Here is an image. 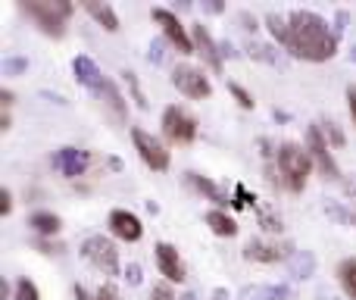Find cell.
Here are the masks:
<instances>
[{
	"instance_id": "4dcf8cb0",
	"label": "cell",
	"mask_w": 356,
	"mask_h": 300,
	"mask_svg": "<svg viewBox=\"0 0 356 300\" xmlns=\"http://www.w3.org/2000/svg\"><path fill=\"white\" fill-rule=\"evenodd\" d=\"M234 207H257V197H250L244 184H238L234 188Z\"/></svg>"
},
{
	"instance_id": "e0dca14e",
	"label": "cell",
	"mask_w": 356,
	"mask_h": 300,
	"mask_svg": "<svg viewBox=\"0 0 356 300\" xmlns=\"http://www.w3.org/2000/svg\"><path fill=\"white\" fill-rule=\"evenodd\" d=\"M97 94H100V100H104V106L113 113V119L116 123H125V113H129V106H125V100H122V94H119V88L113 85L110 79L104 81V85L97 88Z\"/></svg>"
},
{
	"instance_id": "52a82bcc",
	"label": "cell",
	"mask_w": 356,
	"mask_h": 300,
	"mask_svg": "<svg viewBox=\"0 0 356 300\" xmlns=\"http://www.w3.org/2000/svg\"><path fill=\"white\" fill-rule=\"evenodd\" d=\"M172 85L184 94V97H191V100H203V97H209V94H213V85H209L207 72H203V69H197V66H175Z\"/></svg>"
},
{
	"instance_id": "f35d334b",
	"label": "cell",
	"mask_w": 356,
	"mask_h": 300,
	"mask_svg": "<svg viewBox=\"0 0 356 300\" xmlns=\"http://www.w3.org/2000/svg\"><path fill=\"white\" fill-rule=\"evenodd\" d=\"M347 106H350V116H353V123H356V88L353 85L347 88Z\"/></svg>"
},
{
	"instance_id": "d6986e66",
	"label": "cell",
	"mask_w": 356,
	"mask_h": 300,
	"mask_svg": "<svg viewBox=\"0 0 356 300\" xmlns=\"http://www.w3.org/2000/svg\"><path fill=\"white\" fill-rule=\"evenodd\" d=\"M85 13L94 19L97 25H104L106 31H119V16H116V10H113L110 3H85Z\"/></svg>"
},
{
	"instance_id": "836d02e7",
	"label": "cell",
	"mask_w": 356,
	"mask_h": 300,
	"mask_svg": "<svg viewBox=\"0 0 356 300\" xmlns=\"http://www.w3.org/2000/svg\"><path fill=\"white\" fill-rule=\"evenodd\" d=\"M94 300H119V291L113 288V285H104V288L94 294Z\"/></svg>"
},
{
	"instance_id": "9c48e42d",
	"label": "cell",
	"mask_w": 356,
	"mask_h": 300,
	"mask_svg": "<svg viewBox=\"0 0 356 300\" xmlns=\"http://www.w3.org/2000/svg\"><path fill=\"white\" fill-rule=\"evenodd\" d=\"M131 141H135V150L141 153V159H144V163H147L154 172L169 169V150L163 148V141H156L150 132L131 129Z\"/></svg>"
},
{
	"instance_id": "4316f807",
	"label": "cell",
	"mask_w": 356,
	"mask_h": 300,
	"mask_svg": "<svg viewBox=\"0 0 356 300\" xmlns=\"http://www.w3.org/2000/svg\"><path fill=\"white\" fill-rule=\"evenodd\" d=\"M122 75H125V81H129V91H131V97H135V104L141 106V110H147V97H144L141 85H138V75L135 72H122Z\"/></svg>"
},
{
	"instance_id": "2e32d148",
	"label": "cell",
	"mask_w": 356,
	"mask_h": 300,
	"mask_svg": "<svg viewBox=\"0 0 356 300\" xmlns=\"http://www.w3.org/2000/svg\"><path fill=\"white\" fill-rule=\"evenodd\" d=\"M184 178H188V184L197 191V194H203V197H207V200L219 203V207H225V203L232 200V197H228L225 191L219 188V184H216V182H209V178H203V175H197V172H184ZM232 203H234V200H232Z\"/></svg>"
},
{
	"instance_id": "74e56055",
	"label": "cell",
	"mask_w": 356,
	"mask_h": 300,
	"mask_svg": "<svg viewBox=\"0 0 356 300\" xmlns=\"http://www.w3.org/2000/svg\"><path fill=\"white\" fill-rule=\"evenodd\" d=\"M272 297H284V300H294V291L291 288H284V285H275V288H272Z\"/></svg>"
},
{
	"instance_id": "277c9868",
	"label": "cell",
	"mask_w": 356,
	"mask_h": 300,
	"mask_svg": "<svg viewBox=\"0 0 356 300\" xmlns=\"http://www.w3.org/2000/svg\"><path fill=\"white\" fill-rule=\"evenodd\" d=\"M81 257H85L97 272H104V276H119V251L110 238H104V235H91V238H85V244H81Z\"/></svg>"
},
{
	"instance_id": "ffe728a7",
	"label": "cell",
	"mask_w": 356,
	"mask_h": 300,
	"mask_svg": "<svg viewBox=\"0 0 356 300\" xmlns=\"http://www.w3.org/2000/svg\"><path fill=\"white\" fill-rule=\"evenodd\" d=\"M207 226L213 228L219 238H234V235H238V222H234L225 210H209V213H207Z\"/></svg>"
},
{
	"instance_id": "6da1fadb",
	"label": "cell",
	"mask_w": 356,
	"mask_h": 300,
	"mask_svg": "<svg viewBox=\"0 0 356 300\" xmlns=\"http://www.w3.org/2000/svg\"><path fill=\"white\" fill-rule=\"evenodd\" d=\"M288 50L297 60L325 63L338 50V35L328 29V22L313 10L288 13Z\"/></svg>"
},
{
	"instance_id": "b9f144b4",
	"label": "cell",
	"mask_w": 356,
	"mask_h": 300,
	"mask_svg": "<svg viewBox=\"0 0 356 300\" xmlns=\"http://www.w3.org/2000/svg\"><path fill=\"white\" fill-rule=\"evenodd\" d=\"M75 300H94L91 294H88L85 288H81V285H75Z\"/></svg>"
},
{
	"instance_id": "83f0119b",
	"label": "cell",
	"mask_w": 356,
	"mask_h": 300,
	"mask_svg": "<svg viewBox=\"0 0 356 300\" xmlns=\"http://www.w3.org/2000/svg\"><path fill=\"white\" fill-rule=\"evenodd\" d=\"M241 300H275V297H272V288L253 285V288H244V291H241Z\"/></svg>"
},
{
	"instance_id": "7c38bea8",
	"label": "cell",
	"mask_w": 356,
	"mask_h": 300,
	"mask_svg": "<svg viewBox=\"0 0 356 300\" xmlns=\"http://www.w3.org/2000/svg\"><path fill=\"white\" fill-rule=\"evenodd\" d=\"M154 253H156V266H160V276H166V282H178L181 285L184 278V263H181V257H178V251L172 244H166V241H160V244L154 247Z\"/></svg>"
},
{
	"instance_id": "9a60e30c",
	"label": "cell",
	"mask_w": 356,
	"mask_h": 300,
	"mask_svg": "<svg viewBox=\"0 0 356 300\" xmlns=\"http://www.w3.org/2000/svg\"><path fill=\"white\" fill-rule=\"evenodd\" d=\"M72 72H75V79H79L85 88H91V91H97V88L106 81L104 72H100V66L91 60V56H85V54H79L72 60Z\"/></svg>"
},
{
	"instance_id": "1f68e13d",
	"label": "cell",
	"mask_w": 356,
	"mask_h": 300,
	"mask_svg": "<svg viewBox=\"0 0 356 300\" xmlns=\"http://www.w3.org/2000/svg\"><path fill=\"white\" fill-rule=\"evenodd\" d=\"M150 300H178L175 291L169 288V285H154V291H150Z\"/></svg>"
},
{
	"instance_id": "d6a6232c",
	"label": "cell",
	"mask_w": 356,
	"mask_h": 300,
	"mask_svg": "<svg viewBox=\"0 0 356 300\" xmlns=\"http://www.w3.org/2000/svg\"><path fill=\"white\" fill-rule=\"evenodd\" d=\"M250 56H257V60H266V63H275V56H272L269 47H263V44H250Z\"/></svg>"
},
{
	"instance_id": "8fae6325",
	"label": "cell",
	"mask_w": 356,
	"mask_h": 300,
	"mask_svg": "<svg viewBox=\"0 0 356 300\" xmlns=\"http://www.w3.org/2000/svg\"><path fill=\"white\" fill-rule=\"evenodd\" d=\"M88 163H91V153L81 150V148H60L54 153V169H60L66 178L85 175Z\"/></svg>"
},
{
	"instance_id": "5b68a950",
	"label": "cell",
	"mask_w": 356,
	"mask_h": 300,
	"mask_svg": "<svg viewBox=\"0 0 356 300\" xmlns=\"http://www.w3.org/2000/svg\"><path fill=\"white\" fill-rule=\"evenodd\" d=\"M150 16H154V22L163 29V35L172 41V47L178 50V54H197V50H194V38L184 31L181 19H178L172 10H166V6H154V10H150Z\"/></svg>"
},
{
	"instance_id": "f1b7e54d",
	"label": "cell",
	"mask_w": 356,
	"mask_h": 300,
	"mask_svg": "<svg viewBox=\"0 0 356 300\" xmlns=\"http://www.w3.org/2000/svg\"><path fill=\"white\" fill-rule=\"evenodd\" d=\"M322 129H325L328 141H332V148H344V135H341L338 123H322Z\"/></svg>"
},
{
	"instance_id": "cb8c5ba5",
	"label": "cell",
	"mask_w": 356,
	"mask_h": 300,
	"mask_svg": "<svg viewBox=\"0 0 356 300\" xmlns=\"http://www.w3.org/2000/svg\"><path fill=\"white\" fill-rule=\"evenodd\" d=\"M13 300H41V294H38V285L31 282V278H19L16 291H13Z\"/></svg>"
},
{
	"instance_id": "7bdbcfd3",
	"label": "cell",
	"mask_w": 356,
	"mask_h": 300,
	"mask_svg": "<svg viewBox=\"0 0 356 300\" xmlns=\"http://www.w3.org/2000/svg\"><path fill=\"white\" fill-rule=\"evenodd\" d=\"M0 100H3V106H13V100H16V97H13V91H3V94H0Z\"/></svg>"
},
{
	"instance_id": "ee69618b",
	"label": "cell",
	"mask_w": 356,
	"mask_h": 300,
	"mask_svg": "<svg viewBox=\"0 0 356 300\" xmlns=\"http://www.w3.org/2000/svg\"><path fill=\"white\" fill-rule=\"evenodd\" d=\"M213 300H228V291L225 288H216L213 291Z\"/></svg>"
},
{
	"instance_id": "4fadbf2b",
	"label": "cell",
	"mask_w": 356,
	"mask_h": 300,
	"mask_svg": "<svg viewBox=\"0 0 356 300\" xmlns=\"http://www.w3.org/2000/svg\"><path fill=\"white\" fill-rule=\"evenodd\" d=\"M110 232L122 241H141L144 226L135 213H129V210H113L110 213Z\"/></svg>"
},
{
	"instance_id": "8d00e7d4",
	"label": "cell",
	"mask_w": 356,
	"mask_h": 300,
	"mask_svg": "<svg viewBox=\"0 0 356 300\" xmlns=\"http://www.w3.org/2000/svg\"><path fill=\"white\" fill-rule=\"evenodd\" d=\"M10 210H13V194H10V191H0V213H10Z\"/></svg>"
},
{
	"instance_id": "7402d4cb",
	"label": "cell",
	"mask_w": 356,
	"mask_h": 300,
	"mask_svg": "<svg viewBox=\"0 0 356 300\" xmlns=\"http://www.w3.org/2000/svg\"><path fill=\"white\" fill-rule=\"evenodd\" d=\"M338 278H341V285H344L347 297L356 300V257H347L344 263L338 266Z\"/></svg>"
},
{
	"instance_id": "bcb514c9",
	"label": "cell",
	"mask_w": 356,
	"mask_h": 300,
	"mask_svg": "<svg viewBox=\"0 0 356 300\" xmlns=\"http://www.w3.org/2000/svg\"><path fill=\"white\" fill-rule=\"evenodd\" d=\"M350 60L356 63V44H353V47H350Z\"/></svg>"
},
{
	"instance_id": "e575fe53",
	"label": "cell",
	"mask_w": 356,
	"mask_h": 300,
	"mask_svg": "<svg viewBox=\"0 0 356 300\" xmlns=\"http://www.w3.org/2000/svg\"><path fill=\"white\" fill-rule=\"evenodd\" d=\"M125 278H129L131 285H141V266H138V263H131L129 269H125Z\"/></svg>"
},
{
	"instance_id": "d4e9b609",
	"label": "cell",
	"mask_w": 356,
	"mask_h": 300,
	"mask_svg": "<svg viewBox=\"0 0 356 300\" xmlns=\"http://www.w3.org/2000/svg\"><path fill=\"white\" fill-rule=\"evenodd\" d=\"M325 213L332 216V219L344 222V226H356V213L353 210H344L341 203H325Z\"/></svg>"
},
{
	"instance_id": "f6af8a7d",
	"label": "cell",
	"mask_w": 356,
	"mask_h": 300,
	"mask_svg": "<svg viewBox=\"0 0 356 300\" xmlns=\"http://www.w3.org/2000/svg\"><path fill=\"white\" fill-rule=\"evenodd\" d=\"M0 129H3V132L10 129V113H3V116H0Z\"/></svg>"
},
{
	"instance_id": "f546056e",
	"label": "cell",
	"mask_w": 356,
	"mask_h": 300,
	"mask_svg": "<svg viewBox=\"0 0 356 300\" xmlns=\"http://www.w3.org/2000/svg\"><path fill=\"white\" fill-rule=\"evenodd\" d=\"M259 226H263L266 232H282V219H275L269 210H259Z\"/></svg>"
},
{
	"instance_id": "ac0fdd59",
	"label": "cell",
	"mask_w": 356,
	"mask_h": 300,
	"mask_svg": "<svg viewBox=\"0 0 356 300\" xmlns=\"http://www.w3.org/2000/svg\"><path fill=\"white\" fill-rule=\"evenodd\" d=\"M316 272V257L309 251H294L288 257V276L297 278V282H303V278H309Z\"/></svg>"
},
{
	"instance_id": "7a4b0ae2",
	"label": "cell",
	"mask_w": 356,
	"mask_h": 300,
	"mask_svg": "<svg viewBox=\"0 0 356 300\" xmlns=\"http://www.w3.org/2000/svg\"><path fill=\"white\" fill-rule=\"evenodd\" d=\"M19 10L29 13L44 35L63 38L66 35V22H69V16L75 13V6L69 3V0H22Z\"/></svg>"
},
{
	"instance_id": "7dc6e473",
	"label": "cell",
	"mask_w": 356,
	"mask_h": 300,
	"mask_svg": "<svg viewBox=\"0 0 356 300\" xmlns=\"http://www.w3.org/2000/svg\"><path fill=\"white\" fill-rule=\"evenodd\" d=\"M181 300H194V294H184V297H181Z\"/></svg>"
},
{
	"instance_id": "8992f818",
	"label": "cell",
	"mask_w": 356,
	"mask_h": 300,
	"mask_svg": "<svg viewBox=\"0 0 356 300\" xmlns=\"http://www.w3.org/2000/svg\"><path fill=\"white\" fill-rule=\"evenodd\" d=\"M163 135L172 144H191L197 138V119L181 106H166L163 113Z\"/></svg>"
},
{
	"instance_id": "44dd1931",
	"label": "cell",
	"mask_w": 356,
	"mask_h": 300,
	"mask_svg": "<svg viewBox=\"0 0 356 300\" xmlns=\"http://www.w3.org/2000/svg\"><path fill=\"white\" fill-rule=\"evenodd\" d=\"M29 226L35 228L38 235H44V238H47V235H56V232H60V216H56V213H47V210H38V213L29 216Z\"/></svg>"
},
{
	"instance_id": "ab89813d",
	"label": "cell",
	"mask_w": 356,
	"mask_h": 300,
	"mask_svg": "<svg viewBox=\"0 0 356 300\" xmlns=\"http://www.w3.org/2000/svg\"><path fill=\"white\" fill-rule=\"evenodd\" d=\"M38 247H41V253H60L63 251L60 244H47V241H38Z\"/></svg>"
},
{
	"instance_id": "d590c367",
	"label": "cell",
	"mask_w": 356,
	"mask_h": 300,
	"mask_svg": "<svg viewBox=\"0 0 356 300\" xmlns=\"http://www.w3.org/2000/svg\"><path fill=\"white\" fill-rule=\"evenodd\" d=\"M22 69H25V60H6V63H3V72H6V75L22 72Z\"/></svg>"
},
{
	"instance_id": "60d3db41",
	"label": "cell",
	"mask_w": 356,
	"mask_h": 300,
	"mask_svg": "<svg viewBox=\"0 0 356 300\" xmlns=\"http://www.w3.org/2000/svg\"><path fill=\"white\" fill-rule=\"evenodd\" d=\"M344 191H347V194L353 197L350 203H356V175H353V178H347V182H344Z\"/></svg>"
},
{
	"instance_id": "30bf717a",
	"label": "cell",
	"mask_w": 356,
	"mask_h": 300,
	"mask_svg": "<svg viewBox=\"0 0 356 300\" xmlns=\"http://www.w3.org/2000/svg\"><path fill=\"white\" fill-rule=\"evenodd\" d=\"M291 247L288 244H278V241H263V238H253L247 241L244 247V260H250V263H278V260L291 257Z\"/></svg>"
},
{
	"instance_id": "603a6c76",
	"label": "cell",
	"mask_w": 356,
	"mask_h": 300,
	"mask_svg": "<svg viewBox=\"0 0 356 300\" xmlns=\"http://www.w3.org/2000/svg\"><path fill=\"white\" fill-rule=\"evenodd\" d=\"M266 25H269L272 38H275L282 47H288V16H278V13H269L266 16Z\"/></svg>"
},
{
	"instance_id": "3957f363",
	"label": "cell",
	"mask_w": 356,
	"mask_h": 300,
	"mask_svg": "<svg viewBox=\"0 0 356 300\" xmlns=\"http://www.w3.org/2000/svg\"><path fill=\"white\" fill-rule=\"evenodd\" d=\"M275 163H278V172H282V182L288 191L300 194L307 188V178H309V166H313V157H309L307 148L294 141H284L275 153Z\"/></svg>"
},
{
	"instance_id": "484cf974",
	"label": "cell",
	"mask_w": 356,
	"mask_h": 300,
	"mask_svg": "<svg viewBox=\"0 0 356 300\" xmlns=\"http://www.w3.org/2000/svg\"><path fill=\"white\" fill-rule=\"evenodd\" d=\"M228 91H232V97L238 100V104L244 106V110H253V94L247 91V88H241L238 81H228Z\"/></svg>"
},
{
	"instance_id": "ba28073f",
	"label": "cell",
	"mask_w": 356,
	"mask_h": 300,
	"mask_svg": "<svg viewBox=\"0 0 356 300\" xmlns=\"http://www.w3.org/2000/svg\"><path fill=\"white\" fill-rule=\"evenodd\" d=\"M307 150H309V157H313V163L319 166V172L325 178H341V169H338V163H334V157H332V150H328V141H325V135H322V129L319 125H309L307 129Z\"/></svg>"
},
{
	"instance_id": "5bb4252c",
	"label": "cell",
	"mask_w": 356,
	"mask_h": 300,
	"mask_svg": "<svg viewBox=\"0 0 356 300\" xmlns=\"http://www.w3.org/2000/svg\"><path fill=\"white\" fill-rule=\"evenodd\" d=\"M194 50L203 56V63H207L213 72H222V50H219V44L213 41V35L207 31V25H194Z\"/></svg>"
}]
</instances>
